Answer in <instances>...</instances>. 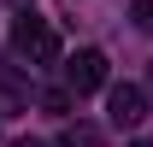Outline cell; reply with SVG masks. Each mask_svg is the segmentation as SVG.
Instances as JSON below:
<instances>
[{"mask_svg":"<svg viewBox=\"0 0 153 147\" xmlns=\"http://www.w3.org/2000/svg\"><path fill=\"white\" fill-rule=\"evenodd\" d=\"M12 47H18L24 59H36V65H53L59 59V30L47 18H36V12H18V18H12Z\"/></svg>","mask_w":153,"mask_h":147,"instance_id":"6da1fadb","label":"cell"},{"mask_svg":"<svg viewBox=\"0 0 153 147\" xmlns=\"http://www.w3.org/2000/svg\"><path fill=\"white\" fill-rule=\"evenodd\" d=\"M65 88H71V94H94V88H106V53H100V47L71 53V59H65Z\"/></svg>","mask_w":153,"mask_h":147,"instance_id":"7a4b0ae2","label":"cell"},{"mask_svg":"<svg viewBox=\"0 0 153 147\" xmlns=\"http://www.w3.org/2000/svg\"><path fill=\"white\" fill-rule=\"evenodd\" d=\"M106 118H112L118 129H130V124H141V118H147V94L135 88V82H118V88L106 94Z\"/></svg>","mask_w":153,"mask_h":147,"instance_id":"3957f363","label":"cell"},{"mask_svg":"<svg viewBox=\"0 0 153 147\" xmlns=\"http://www.w3.org/2000/svg\"><path fill=\"white\" fill-rule=\"evenodd\" d=\"M59 147H106V135H100V124H65Z\"/></svg>","mask_w":153,"mask_h":147,"instance_id":"277c9868","label":"cell"},{"mask_svg":"<svg viewBox=\"0 0 153 147\" xmlns=\"http://www.w3.org/2000/svg\"><path fill=\"white\" fill-rule=\"evenodd\" d=\"M65 106H71V94H59V88H53V94H41V112H53V118H65Z\"/></svg>","mask_w":153,"mask_h":147,"instance_id":"5b68a950","label":"cell"},{"mask_svg":"<svg viewBox=\"0 0 153 147\" xmlns=\"http://www.w3.org/2000/svg\"><path fill=\"white\" fill-rule=\"evenodd\" d=\"M130 12H135V24H141V30H153V0H135Z\"/></svg>","mask_w":153,"mask_h":147,"instance_id":"8992f818","label":"cell"},{"mask_svg":"<svg viewBox=\"0 0 153 147\" xmlns=\"http://www.w3.org/2000/svg\"><path fill=\"white\" fill-rule=\"evenodd\" d=\"M18 147H41V141H18Z\"/></svg>","mask_w":153,"mask_h":147,"instance_id":"52a82bcc","label":"cell"},{"mask_svg":"<svg viewBox=\"0 0 153 147\" xmlns=\"http://www.w3.org/2000/svg\"><path fill=\"white\" fill-rule=\"evenodd\" d=\"M130 147H153V141H130Z\"/></svg>","mask_w":153,"mask_h":147,"instance_id":"ba28073f","label":"cell"}]
</instances>
